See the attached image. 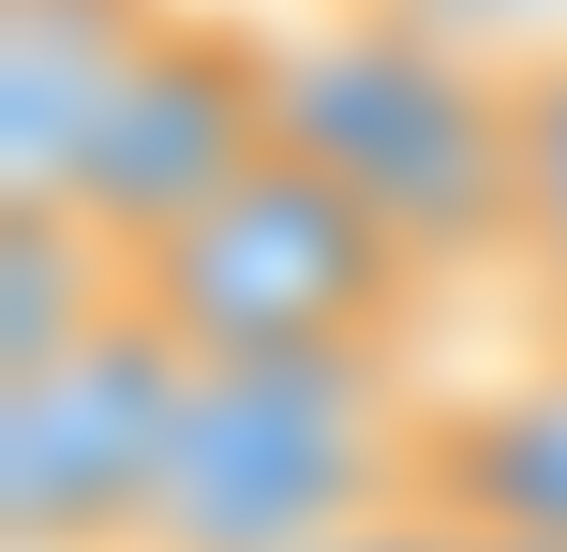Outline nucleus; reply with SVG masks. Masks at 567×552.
Wrapping results in <instances>:
<instances>
[{
  "label": "nucleus",
  "mask_w": 567,
  "mask_h": 552,
  "mask_svg": "<svg viewBox=\"0 0 567 552\" xmlns=\"http://www.w3.org/2000/svg\"><path fill=\"white\" fill-rule=\"evenodd\" d=\"M508 119H523V60L449 45L403 0H343L284 30V149L329 165L433 284L508 269Z\"/></svg>",
  "instance_id": "f257e3e1"
},
{
  "label": "nucleus",
  "mask_w": 567,
  "mask_h": 552,
  "mask_svg": "<svg viewBox=\"0 0 567 552\" xmlns=\"http://www.w3.org/2000/svg\"><path fill=\"white\" fill-rule=\"evenodd\" d=\"M433 464L419 358H269L195 374L165 434V493L135 552H329L359 523H403Z\"/></svg>",
  "instance_id": "f03ea898"
},
{
  "label": "nucleus",
  "mask_w": 567,
  "mask_h": 552,
  "mask_svg": "<svg viewBox=\"0 0 567 552\" xmlns=\"http://www.w3.org/2000/svg\"><path fill=\"white\" fill-rule=\"evenodd\" d=\"M433 269L343 195L329 165L269 149L239 195H209L179 239L135 254V314L195 374H269V358H403Z\"/></svg>",
  "instance_id": "7ed1b4c3"
},
{
  "label": "nucleus",
  "mask_w": 567,
  "mask_h": 552,
  "mask_svg": "<svg viewBox=\"0 0 567 552\" xmlns=\"http://www.w3.org/2000/svg\"><path fill=\"white\" fill-rule=\"evenodd\" d=\"M269 149H284V30L225 15V0H179V15L135 45V75L105 90L60 209L105 225L120 254H150V239H179L209 195H239Z\"/></svg>",
  "instance_id": "20e7f679"
},
{
  "label": "nucleus",
  "mask_w": 567,
  "mask_h": 552,
  "mask_svg": "<svg viewBox=\"0 0 567 552\" xmlns=\"http://www.w3.org/2000/svg\"><path fill=\"white\" fill-rule=\"evenodd\" d=\"M195 358L150 314H120L105 344L45 358V374H0V538L16 552H135L150 493H165V434Z\"/></svg>",
  "instance_id": "39448f33"
},
{
  "label": "nucleus",
  "mask_w": 567,
  "mask_h": 552,
  "mask_svg": "<svg viewBox=\"0 0 567 552\" xmlns=\"http://www.w3.org/2000/svg\"><path fill=\"white\" fill-rule=\"evenodd\" d=\"M179 0H0V195H60L105 119V90L135 75V45Z\"/></svg>",
  "instance_id": "423d86ee"
},
{
  "label": "nucleus",
  "mask_w": 567,
  "mask_h": 552,
  "mask_svg": "<svg viewBox=\"0 0 567 552\" xmlns=\"http://www.w3.org/2000/svg\"><path fill=\"white\" fill-rule=\"evenodd\" d=\"M433 523H478V538H553L567 552V344H538L523 374L433 404V464H419Z\"/></svg>",
  "instance_id": "0eeeda50"
},
{
  "label": "nucleus",
  "mask_w": 567,
  "mask_h": 552,
  "mask_svg": "<svg viewBox=\"0 0 567 552\" xmlns=\"http://www.w3.org/2000/svg\"><path fill=\"white\" fill-rule=\"evenodd\" d=\"M120 314H135V254L60 195H0V374H45V358L105 344Z\"/></svg>",
  "instance_id": "6e6552de"
},
{
  "label": "nucleus",
  "mask_w": 567,
  "mask_h": 552,
  "mask_svg": "<svg viewBox=\"0 0 567 552\" xmlns=\"http://www.w3.org/2000/svg\"><path fill=\"white\" fill-rule=\"evenodd\" d=\"M508 269L553 299V329H567V45L523 60V119H508Z\"/></svg>",
  "instance_id": "1a4fd4ad"
},
{
  "label": "nucleus",
  "mask_w": 567,
  "mask_h": 552,
  "mask_svg": "<svg viewBox=\"0 0 567 552\" xmlns=\"http://www.w3.org/2000/svg\"><path fill=\"white\" fill-rule=\"evenodd\" d=\"M329 552H449V523H433V508H403V523H359V538H329Z\"/></svg>",
  "instance_id": "9d476101"
},
{
  "label": "nucleus",
  "mask_w": 567,
  "mask_h": 552,
  "mask_svg": "<svg viewBox=\"0 0 567 552\" xmlns=\"http://www.w3.org/2000/svg\"><path fill=\"white\" fill-rule=\"evenodd\" d=\"M449 552H553V538H478V523H449Z\"/></svg>",
  "instance_id": "9b49d317"
}]
</instances>
